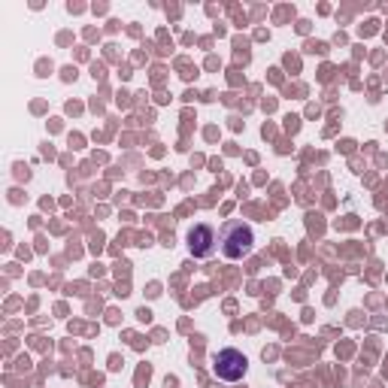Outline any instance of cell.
Here are the masks:
<instances>
[{"mask_svg": "<svg viewBox=\"0 0 388 388\" xmlns=\"http://www.w3.org/2000/svg\"><path fill=\"white\" fill-rule=\"evenodd\" d=\"M252 246H255V234H252L249 224L231 222L228 228H224V234H222V252H224V258L240 261V258H246V255L252 252Z\"/></svg>", "mask_w": 388, "mask_h": 388, "instance_id": "cell-1", "label": "cell"}, {"mask_svg": "<svg viewBox=\"0 0 388 388\" xmlns=\"http://www.w3.org/2000/svg\"><path fill=\"white\" fill-rule=\"evenodd\" d=\"M246 370H249V361L240 349H222V352H216V358H212V373H216L222 382H240L243 376H246Z\"/></svg>", "mask_w": 388, "mask_h": 388, "instance_id": "cell-2", "label": "cell"}, {"mask_svg": "<svg viewBox=\"0 0 388 388\" xmlns=\"http://www.w3.org/2000/svg\"><path fill=\"white\" fill-rule=\"evenodd\" d=\"M219 249V234L212 224L207 222H198L194 228L188 231V252L194 255V258H210L212 252Z\"/></svg>", "mask_w": 388, "mask_h": 388, "instance_id": "cell-3", "label": "cell"}]
</instances>
